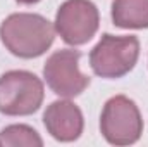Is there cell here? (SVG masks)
I'll return each instance as SVG.
<instances>
[{
	"mask_svg": "<svg viewBox=\"0 0 148 147\" xmlns=\"http://www.w3.org/2000/svg\"><path fill=\"white\" fill-rule=\"evenodd\" d=\"M138 57L140 40L136 37H115L105 33L90 52V66L97 76L115 80L129 73L136 66Z\"/></svg>",
	"mask_w": 148,
	"mask_h": 147,
	"instance_id": "cell-2",
	"label": "cell"
},
{
	"mask_svg": "<svg viewBox=\"0 0 148 147\" xmlns=\"http://www.w3.org/2000/svg\"><path fill=\"white\" fill-rule=\"evenodd\" d=\"M19 3H24V5H33V3H38L40 0H16Z\"/></svg>",
	"mask_w": 148,
	"mask_h": 147,
	"instance_id": "cell-10",
	"label": "cell"
},
{
	"mask_svg": "<svg viewBox=\"0 0 148 147\" xmlns=\"http://www.w3.org/2000/svg\"><path fill=\"white\" fill-rule=\"evenodd\" d=\"M79 59L81 52L73 49L57 50L47 59L43 78L55 95L73 99L90 85V78L79 71Z\"/></svg>",
	"mask_w": 148,
	"mask_h": 147,
	"instance_id": "cell-6",
	"label": "cell"
},
{
	"mask_svg": "<svg viewBox=\"0 0 148 147\" xmlns=\"http://www.w3.org/2000/svg\"><path fill=\"white\" fill-rule=\"evenodd\" d=\"M55 26L43 16L31 12L10 14L0 24V40L5 49L21 59L43 55L53 43Z\"/></svg>",
	"mask_w": 148,
	"mask_h": 147,
	"instance_id": "cell-1",
	"label": "cell"
},
{
	"mask_svg": "<svg viewBox=\"0 0 148 147\" xmlns=\"http://www.w3.org/2000/svg\"><path fill=\"white\" fill-rule=\"evenodd\" d=\"M43 83L35 73L14 69L0 76V112L5 116H29L43 104Z\"/></svg>",
	"mask_w": 148,
	"mask_h": 147,
	"instance_id": "cell-3",
	"label": "cell"
},
{
	"mask_svg": "<svg viewBox=\"0 0 148 147\" xmlns=\"http://www.w3.org/2000/svg\"><path fill=\"white\" fill-rule=\"evenodd\" d=\"M0 146L5 147H41L43 140L35 128L28 125H9L0 132Z\"/></svg>",
	"mask_w": 148,
	"mask_h": 147,
	"instance_id": "cell-9",
	"label": "cell"
},
{
	"mask_svg": "<svg viewBox=\"0 0 148 147\" xmlns=\"http://www.w3.org/2000/svg\"><path fill=\"white\" fill-rule=\"evenodd\" d=\"M100 132L112 146H131L143 133V118L134 101L126 95H115L103 106L100 116Z\"/></svg>",
	"mask_w": 148,
	"mask_h": 147,
	"instance_id": "cell-4",
	"label": "cell"
},
{
	"mask_svg": "<svg viewBox=\"0 0 148 147\" xmlns=\"http://www.w3.org/2000/svg\"><path fill=\"white\" fill-rule=\"evenodd\" d=\"M112 21L122 30L148 28V0H114Z\"/></svg>",
	"mask_w": 148,
	"mask_h": 147,
	"instance_id": "cell-8",
	"label": "cell"
},
{
	"mask_svg": "<svg viewBox=\"0 0 148 147\" xmlns=\"http://www.w3.org/2000/svg\"><path fill=\"white\" fill-rule=\"evenodd\" d=\"M55 31L67 45H84L100 26V14L91 0H66L55 16Z\"/></svg>",
	"mask_w": 148,
	"mask_h": 147,
	"instance_id": "cell-5",
	"label": "cell"
},
{
	"mask_svg": "<svg viewBox=\"0 0 148 147\" xmlns=\"http://www.w3.org/2000/svg\"><path fill=\"white\" fill-rule=\"evenodd\" d=\"M47 132L59 142H74L81 137L84 118L81 109L71 101H55L43 112Z\"/></svg>",
	"mask_w": 148,
	"mask_h": 147,
	"instance_id": "cell-7",
	"label": "cell"
}]
</instances>
